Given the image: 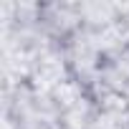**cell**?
Here are the masks:
<instances>
[{"instance_id":"1","label":"cell","mask_w":129,"mask_h":129,"mask_svg":"<svg viewBox=\"0 0 129 129\" xmlns=\"http://www.w3.org/2000/svg\"><path fill=\"white\" fill-rule=\"evenodd\" d=\"M114 129H129V111H126V114L116 121V126H114Z\"/></svg>"}]
</instances>
